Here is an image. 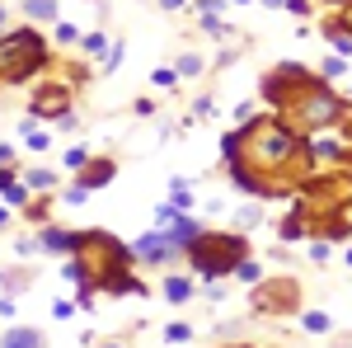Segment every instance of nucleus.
Instances as JSON below:
<instances>
[{
  "instance_id": "obj_26",
  "label": "nucleus",
  "mask_w": 352,
  "mask_h": 348,
  "mask_svg": "<svg viewBox=\"0 0 352 348\" xmlns=\"http://www.w3.org/2000/svg\"><path fill=\"white\" fill-rule=\"evenodd\" d=\"M226 348H249V344H226Z\"/></svg>"
},
{
  "instance_id": "obj_18",
  "label": "nucleus",
  "mask_w": 352,
  "mask_h": 348,
  "mask_svg": "<svg viewBox=\"0 0 352 348\" xmlns=\"http://www.w3.org/2000/svg\"><path fill=\"white\" fill-rule=\"evenodd\" d=\"M24 141H28V151H47V146H52V132H38V127H28Z\"/></svg>"
},
{
  "instance_id": "obj_14",
  "label": "nucleus",
  "mask_w": 352,
  "mask_h": 348,
  "mask_svg": "<svg viewBox=\"0 0 352 348\" xmlns=\"http://www.w3.org/2000/svg\"><path fill=\"white\" fill-rule=\"evenodd\" d=\"M235 273H240V283H249V287H254V283H263V268L254 264V259H240V268H235Z\"/></svg>"
},
{
  "instance_id": "obj_19",
  "label": "nucleus",
  "mask_w": 352,
  "mask_h": 348,
  "mask_svg": "<svg viewBox=\"0 0 352 348\" xmlns=\"http://www.w3.org/2000/svg\"><path fill=\"white\" fill-rule=\"evenodd\" d=\"M333 127L348 136V146H352V104H348V99H343V108H338V123H333Z\"/></svg>"
},
{
  "instance_id": "obj_16",
  "label": "nucleus",
  "mask_w": 352,
  "mask_h": 348,
  "mask_svg": "<svg viewBox=\"0 0 352 348\" xmlns=\"http://www.w3.org/2000/svg\"><path fill=\"white\" fill-rule=\"evenodd\" d=\"M202 66H207V61H202V57H179V66H174V71H179V76H202Z\"/></svg>"
},
{
  "instance_id": "obj_20",
  "label": "nucleus",
  "mask_w": 352,
  "mask_h": 348,
  "mask_svg": "<svg viewBox=\"0 0 352 348\" xmlns=\"http://www.w3.org/2000/svg\"><path fill=\"white\" fill-rule=\"evenodd\" d=\"M155 85H160V90H169V85H179V71H169V66H160V71H155Z\"/></svg>"
},
{
  "instance_id": "obj_11",
  "label": "nucleus",
  "mask_w": 352,
  "mask_h": 348,
  "mask_svg": "<svg viewBox=\"0 0 352 348\" xmlns=\"http://www.w3.org/2000/svg\"><path fill=\"white\" fill-rule=\"evenodd\" d=\"M300 325H305L310 334H329V325H333V320H329L324 311H305V316H300Z\"/></svg>"
},
{
  "instance_id": "obj_6",
  "label": "nucleus",
  "mask_w": 352,
  "mask_h": 348,
  "mask_svg": "<svg viewBox=\"0 0 352 348\" xmlns=\"http://www.w3.org/2000/svg\"><path fill=\"white\" fill-rule=\"evenodd\" d=\"M76 179L94 193V188H104V184H113V179H118V161H109V156H89V161L80 165V174H76Z\"/></svg>"
},
{
  "instance_id": "obj_27",
  "label": "nucleus",
  "mask_w": 352,
  "mask_h": 348,
  "mask_svg": "<svg viewBox=\"0 0 352 348\" xmlns=\"http://www.w3.org/2000/svg\"><path fill=\"white\" fill-rule=\"evenodd\" d=\"M0 28H5V10H0Z\"/></svg>"
},
{
  "instance_id": "obj_28",
  "label": "nucleus",
  "mask_w": 352,
  "mask_h": 348,
  "mask_svg": "<svg viewBox=\"0 0 352 348\" xmlns=\"http://www.w3.org/2000/svg\"><path fill=\"white\" fill-rule=\"evenodd\" d=\"M268 5H282V0H268Z\"/></svg>"
},
{
  "instance_id": "obj_15",
  "label": "nucleus",
  "mask_w": 352,
  "mask_h": 348,
  "mask_svg": "<svg viewBox=\"0 0 352 348\" xmlns=\"http://www.w3.org/2000/svg\"><path fill=\"white\" fill-rule=\"evenodd\" d=\"M188 339H192V329L184 320H174L169 329H164V344H188Z\"/></svg>"
},
{
  "instance_id": "obj_9",
  "label": "nucleus",
  "mask_w": 352,
  "mask_h": 348,
  "mask_svg": "<svg viewBox=\"0 0 352 348\" xmlns=\"http://www.w3.org/2000/svg\"><path fill=\"white\" fill-rule=\"evenodd\" d=\"M164 296H169L174 306L192 301V278H184V273H169V278H164Z\"/></svg>"
},
{
  "instance_id": "obj_3",
  "label": "nucleus",
  "mask_w": 352,
  "mask_h": 348,
  "mask_svg": "<svg viewBox=\"0 0 352 348\" xmlns=\"http://www.w3.org/2000/svg\"><path fill=\"white\" fill-rule=\"evenodd\" d=\"M296 306H300L296 278H263V283H254V311L258 316H292Z\"/></svg>"
},
{
  "instance_id": "obj_21",
  "label": "nucleus",
  "mask_w": 352,
  "mask_h": 348,
  "mask_svg": "<svg viewBox=\"0 0 352 348\" xmlns=\"http://www.w3.org/2000/svg\"><path fill=\"white\" fill-rule=\"evenodd\" d=\"M104 48H109V43H104L99 33H89V38H85V52H89V57H99V52H104Z\"/></svg>"
},
{
  "instance_id": "obj_24",
  "label": "nucleus",
  "mask_w": 352,
  "mask_h": 348,
  "mask_svg": "<svg viewBox=\"0 0 352 348\" xmlns=\"http://www.w3.org/2000/svg\"><path fill=\"white\" fill-rule=\"evenodd\" d=\"M14 161V151H10V146H0V165H10Z\"/></svg>"
},
{
  "instance_id": "obj_17",
  "label": "nucleus",
  "mask_w": 352,
  "mask_h": 348,
  "mask_svg": "<svg viewBox=\"0 0 352 348\" xmlns=\"http://www.w3.org/2000/svg\"><path fill=\"white\" fill-rule=\"evenodd\" d=\"M85 198H89V188H85L80 179H76V184H71V188H66V193H61V203H66V207H80Z\"/></svg>"
},
{
  "instance_id": "obj_23",
  "label": "nucleus",
  "mask_w": 352,
  "mask_h": 348,
  "mask_svg": "<svg viewBox=\"0 0 352 348\" xmlns=\"http://www.w3.org/2000/svg\"><path fill=\"white\" fill-rule=\"evenodd\" d=\"M338 19H343V28L352 33V5H343V14H338Z\"/></svg>"
},
{
  "instance_id": "obj_13",
  "label": "nucleus",
  "mask_w": 352,
  "mask_h": 348,
  "mask_svg": "<svg viewBox=\"0 0 352 348\" xmlns=\"http://www.w3.org/2000/svg\"><path fill=\"white\" fill-rule=\"evenodd\" d=\"M85 161H89V151H85V146H71V151L61 156V165H66L71 174H80V165H85Z\"/></svg>"
},
{
  "instance_id": "obj_29",
  "label": "nucleus",
  "mask_w": 352,
  "mask_h": 348,
  "mask_svg": "<svg viewBox=\"0 0 352 348\" xmlns=\"http://www.w3.org/2000/svg\"><path fill=\"white\" fill-rule=\"evenodd\" d=\"M348 264H352V249H348Z\"/></svg>"
},
{
  "instance_id": "obj_25",
  "label": "nucleus",
  "mask_w": 352,
  "mask_h": 348,
  "mask_svg": "<svg viewBox=\"0 0 352 348\" xmlns=\"http://www.w3.org/2000/svg\"><path fill=\"white\" fill-rule=\"evenodd\" d=\"M5 216H10V212H5V207H0V226H5Z\"/></svg>"
},
{
  "instance_id": "obj_1",
  "label": "nucleus",
  "mask_w": 352,
  "mask_h": 348,
  "mask_svg": "<svg viewBox=\"0 0 352 348\" xmlns=\"http://www.w3.org/2000/svg\"><path fill=\"white\" fill-rule=\"evenodd\" d=\"M240 259H249V240L240 231H197L188 245V268L197 278H226L240 268Z\"/></svg>"
},
{
  "instance_id": "obj_8",
  "label": "nucleus",
  "mask_w": 352,
  "mask_h": 348,
  "mask_svg": "<svg viewBox=\"0 0 352 348\" xmlns=\"http://www.w3.org/2000/svg\"><path fill=\"white\" fill-rule=\"evenodd\" d=\"M0 348H47V339H43L38 329H24V325H14V329L0 339Z\"/></svg>"
},
{
  "instance_id": "obj_22",
  "label": "nucleus",
  "mask_w": 352,
  "mask_h": 348,
  "mask_svg": "<svg viewBox=\"0 0 352 348\" xmlns=\"http://www.w3.org/2000/svg\"><path fill=\"white\" fill-rule=\"evenodd\" d=\"M0 316H5V320L14 316V301H10V296H0Z\"/></svg>"
},
{
  "instance_id": "obj_2",
  "label": "nucleus",
  "mask_w": 352,
  "mask_h": 348,
  "mask_svg": "<svg viewBox=\"0 0 352 348\" xmlns=\"http://www.w3.org/2000/svg\"><path fill=\"white\" fill-rule=\"evenodd\" d=\"M315 85H324V76H315V71H305L296 61H282V66H272L263 85H258V94H263V104L272 113H282V108H292L305 94V90H315Z\"/></svg>"
},
{
  "instance_id": "obj_12",
  "label": "nucleus",
  "mask_w": 352,
  "mask_h": 348,
  "mask_svg": "<svg viewBox=\"0 0 352 348\" xmlns=\"http://www.w3.org/2000/svg\"><path fill=\"white\" fill-rule=\"evenodd\" d=\"M24 10L33 19H56V0H24Z\"/></svg>"
},
{
  "instance_id": "obj_5",
  "label": "nucleus",
  "mask_w": 352,
  "mask_h": 348,
  "mask_svg": "<svg viewBox=\"0 0 352 348\" xmlns=\"http://www.w3.org/2000/svg\"><path fill=\"white\" fill-rule=\"evenodd\" d=\"M179 254H184V249H179V245L169 240V231H146V236H141V240L132 245V259H146V264H174V259H179Z\"/></svg>"
},
{
  "instance_id": "obj_10",
  "label": "nucleus",
  "mask_w": 352,
  "mask_h": 348,
  "mask_svg": "<svg viewBox=\"0 0 352 348\" xmlns=\"http://www.w3.org/2000/svg\"><path fill=\"white\" fill-rule=\"evenodd\" d=\"M24 184L33 188V193H52L56 174H52V170H24Z\"/></svg>"
},
{
  "instance_id": "obj_7",
  "label": "nucleus",
  "mask_w": 352,
  "mask_h": 348,
  "mask_svg": "<svg viewBox=\"0 0 352 348\" xmlns=\"http://www.w3.org/2000/svg\"><path fill=\"white\" fill-rule=\"evenodd\" d=\"M38 245H43L47 254H71V249H76V236H71V231H61V226H43Z\"/></svg>"
},
{
  "instance_id": "obj_4",
  "label": "nucleus",
  "mask_w": 352,
  "mask_h": 348,
  "mask_svg": "<svg viewBox=\"0 0 352 348\" xmlns=\"http://www.w3.org/2000/svg\"><path fill=\"white\" fill-rule=\"evenodd\" d=\"M71 99H76V85L71 81H47L43 90H33L28 108H33L38 118H66V113H71Z\"/></svg>"
}]
</instances>
